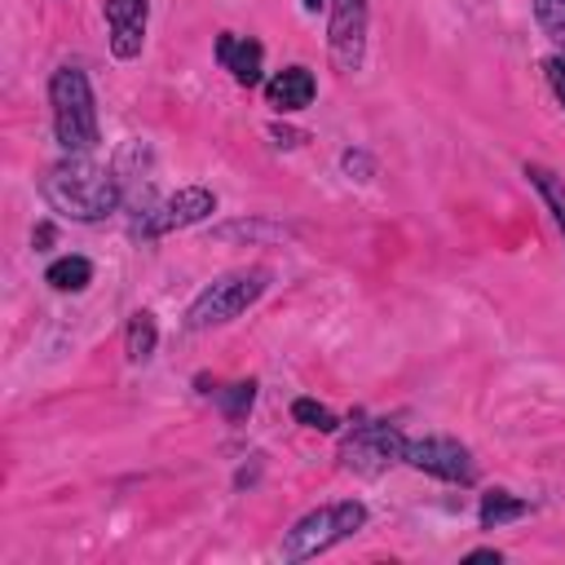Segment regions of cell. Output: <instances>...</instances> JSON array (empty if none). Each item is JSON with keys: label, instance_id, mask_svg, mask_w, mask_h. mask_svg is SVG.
<instances>
[{"label": "cell", "instance_id": "6da1fadb", "mask_svg": "<svg viewBox=\"0 0 565 565\" xmlns=\"http://www.w3.org/2000/svg\"><path fill=\"white\" fill-rule=\"evenodd\" d=\"M40 194L57 216L93 225L124 203V181H119V168H102L88 154H66L40 177Z\"/></svg>", "mask_w": 565, "mask_h": 565}, {"label": "cell", "instance_id": "7a4b0ae2", "mask_svg": "<svg viewBox=\"0 0 565 565\" xmlns=\"http://www.w3.org/2000/svg\"><path fill=\"white\" fill-rule=\"evenodd\" d=\"M49 106H53V132L66 154H88L102 141L97 128V102L88 88V75L79 66H57L49 75Z\"/></svg>", "mask_w": 565, "mask_h": 565}, {"label": "cell", "instance_id": "3957f363", "mask_svg": "<svg viewBox=\"0 0 565 565\" xmlns=\"http://www.w3.org/2000/svg\"><path fill=\"white\" fill-rule=\"evenodd\" d=\"M366 525V508L358 499H340V503H322L313 512H305L287 539H282V556L287 561H313L322 552H331L335 543L353 539L358 530Z\"/></svg>", "mask_w": 565, "mask_h": 565}, {"label": "cell", "instance_id": "277c9868", "mask_svg": "<svg viewBox=\"0 0 565 565\" xmlns=\"http://www.w3.org/2000/svg\"><path fill=\"white\" fill-rule=\"evenodd\" d=\"M269 287V269H234V274H221L216 282H207L190 309H185V327L190 331H207V327H225L234 322L238 313H247Z\"/></svg>", "mask_w": 565, "mask_h": 565}, {"label": "cell", "instance_id": "5b68a950", "mask_svg": "<svg viewBox=\"0 0 565 565\" xmlns=\"http://www.w3.org/2000/svg\"><path fill=\"white\" fill-rule=\"evenodd\" d=\"M366 26H371V0H331L327 18V53L340 75L362 71L366 62Z\"/></svg>", "mask_w": 565, "mask_h": 565}, {"label": "cell", "instance_id": "8992f818", "mask_svg": "<svg viewBox=\"0 0 565 565\" xmlns=\"http://www.w3.org/2000/svg\"><path fill=\"white\" fill-rule=\"evenodd\" d=\"M402 450H406V437L384 424V419H371V424H358L344 446H340V463L349 472H362V477H380L388 463H402Z\"/></svg>", "mask_w": 565, "mask_h": 565}, {"label": "cell", "instance_id": "52a82bcc", "mask_svg": "<svg viewBox=\"0 0 565 565\" xmlns=\"http://www.w3.org/2000/svg\"><path fill=\"white\" fill-rule=\"evenodd\" d=\"M402 463H411V468H419L428 477L455 481V486H472L477 481V463H472L468 446H459L455 437H415V441H406Z\"/></svg>", "mask_w": 565, "mask_h": 565}, {"label": "cell", "instance_id": "ba28073f", "mask_svg": "<svg viewBox=\"0 0 565 565\" xmlns=\"http://www.w3.org/2000/svg\"><path fill=\"white\" fill-rule=\"evenodd\" d=\"M102 13H106V26H110V53H115L119 62L141 57L150 0H106Z\"/></svg>", "mask_w": 565, "mask_h": 565}, {"label": "cell", "instance_id": "9c48e42d", "mask_svg": "<svg viewBox=\"0 0 565 565\" xmlns=\"http://www.w3.org/2000/svg\"><path fill=\"white\" fill-rule=\"evenodd\" d=\"M216 212V194L207 185H181L177 194H168V203L146 216V234H168V230H185V225H199Z\"/></svg>", "mask_w": 565, "mask_h": 565}, {"label": "cell", "instance_id": "30bf717a", "mask_svg": "<svg viewBox=\"0 0 565 565\" xmlns=\"http://www.w3.org/2000/svg\"><path fill=\"white\" fill-rule=\"evenodd\" d=\"M260 57H265V49L256 44V40H247V35H234V31H221L216 35V62L238 79V84H260Z\"/></svg>", "mask_w": 565, "mask_h": 565}, {"label": "cell", "instance_id": "8fae6325", "mask_svg": "<svg viewBox=\"0 0 565 565\" xmlns=\"http://www.w3.org/2000/svg\"><path fill=\"white\" fill-rule=\"evenodd\" d=\"M313 93H318V84H313V75H309L305 66H282V71L265 84V102H269L278 115L305 110V106L313 102Z\"/></svg>", "mask_w": 565, "mask_h": 565}, {"label": "cell", "instance_id": "7c38bea8", "mask_svg": "<svg viewBox=\"0 0 565 565\" xmlns=\"http://www.w3.org/2000/svg\"><path fill=\"white\" fill-rule=\"evenodd\" d=\"M525 177H530V185L543 194L552 221H556L561 234H565V177H561L556 168H547V163H525Z\"/></svg>", "mask_w": 565, "mask_h": 565}, {"label": "cell", "instance_id": "4fadbf2b", "mask_svg": "<svg viewBox=\"0 0 565 565\" xmlns=\"http://www.w3.org/2000/svg\"><path fill=\"white\" fill-rule=\"evenodd\" d=\"M154 344H159V322H154L150 309H137L128 318V327H124V353H128V362H146L154 353Z\"/></svg>", "mask_w": 565, "mask_h": 565}, {"label": "cell", "instance_id": "5bb4252c", "mask_svg": "<svg viewBox=\"0 0 565 565\" xmlns=\"http://www.w3.org/2000/svg\"><path fill=\"white\" fill-rule=\"evenodd\" d=\"M525 512H530L525 499H516V494H508V490H490V494H481L477 521H481V530H499V525H508V521H521Z\"/></svg>", "mask_w": 565, "mask_h": 565}, {"label": "cell", "instance_id": "9a60e30c", "mask_svg": "<svg viewBox=\"0 0 565 565\" xmlns=\"http://www.w3.org/2000/svg\"><path fill=\"white\" fill-rule=\"evenodd\" d=\"M44 282L53 291H84L93 282V260L88 256H57L49 269H44Z\"/></svg>", "mask_w": 565, "mask_h": 565}, {"label": "cell", "instance_id": "2e32d148", "mask_svg": "<svg viewBox=\"0 0 565 565\" xmlns=\"http://www.w3.org/2000/svg\"><path fill=\"white\" fill-rule=\"evenodd\" d=\"M291 230L287 225H274V221H230V225H221V230H212V238L216 243H234V238H260V243H274V238H287Z\"/></svg>", "mask_w": 565, "mask_h": 565}, {"label": "cell", "instance_id": "e0dca14e", "mask_svg": "<svg viewBox=\"0 0 565 565\" xmlns=\"http://www.w3.org/2000/svg\"><path fill=\"white\" fill-rule=\"evenodd\" d=\"M216 397V406L225 411V419H243L256 402V380H238V384H225V388H207Z\"/></svg>", "mask_w": 565, "mask_h": 565}, {"label": "cell", "instance_id": "ac0fdd59", "mask_svg": "<svg viewBox=\"0 0 565 565\" xmlns=\"http://www.w3.org/2000/svg\"><path fill=\"white\" fill-rule=\"evenodd\" d=\"M534 22L565 53V0H534Z\"/></svg>", "mask_w": 565, "mask_h": 565}, {"label": "cell", "instance_id": "d6986e66", "mask_svg": "<svg viewBox=\"0 0 565 565\" xmlns=\"http://www.w3.org/2000/svg\"><path fill=\"white\" fill-rule=\"evenodd\" d=\"M291 419L305 424V428H318V433H335V428H340V419H335L322 402H313V397H296V402H291Z\"/></svg>", "mask_w": 565, "mask_h": 565}, {"label": "cell", "instance_id": "ffe728a7", "mask_svg": "<svg viewBox=\"0 0 565 565\" xmlns=\"http://www.w3.org/2000/svg\"><path fill=\"white\" fill-rule=\"evenodd\" d=\"M340 163H344V172H349V177H358V181H371V172H375V163H371V154H366V150H344V154H340Z\"/></svg>", "mask_w": 565, "mask_h": 565}, {"label": "cell", "instance_id": "44dd1931", "mask_svg": "<svg viewBox=\"0 0 565 565\" xmlns=\"http://www.w3.org/2000/svg\"><path fill=\"white\" fill-rule=\"evenodd\" d=\"M543 75H547V84H552V93H556V102L565 106V53H556V57H547V62H543Z\"/></svg>", "mask_w": 565, "mask_h": 565}, {"label": "cell", "instance_id": "7402d4cb", "mask_svg": "<svg viewBox=\"0 0 565 565\" xmlns=\"http://www.w3.org/2000/svg\"><path fill=\"white\" fill-rule=\"evenodd\" d=\"M269 137H274V141H278V146H287V150H291V146H300V141H305V132H296V128H282V124H274V128H269Z\"/></svg>", "mask_w": 565, "mask_h": 565}, {"label": "cell", "instance_id": "603a6c76", "mask_svg": "<svg viewBox=\"0 0 565 565\" xmlns=\"http://www.w3.org/2000/svg\"><path fill=\"white\" fill-rule=\"evenodd\" d=\"M31 243H35V252H44V247L53 243V230H49V225H40V230L31 234Z\"/></svg>", "mask_w": 565, "mask_h": 565}, {"label": "cell", "instance_id": "cb8c5ba5", "mask_svg": "<svg viewBox=\"0 0 565 565\" xmlns=\"http://www.w3.org/2000/svg\"><path fill=\"white\" fill-rule=\"evenodd\" d=\"M463 561H494V565H499V552H494V547H477V552H468Z\"/></svg>", "mask_w": 565, "mask_h": 565}, {"label": "cell", "instance_id": "d4e9b609", "mask_svg": "<svg viewBox=\"0 0 565 565\" xmlns=\"http://www.w3.org/2000/svg\"><path fill=\"white\" fill-rule=\"evenodd\" d=\"M300 4H305V13H318V9L327 4V0H300Z\"/></svg>", "mask_w": 565, "mask_h": 565}]
</instances>
